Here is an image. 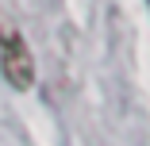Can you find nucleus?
I'll list each match as a JSON object with an SVG mask.
<instances>
[{"instance_id":"obj_1","label":"nucleus","mask_w":150,"mask_h":146,"mask_svg":"<svg viewBox=\"0 0 150 146\" xmlns=\"http://www.w3.org/2000/svg\"><path fill=\"white\" fill-rule=\"evenodd\" d=\"M0 73H4V81L12 89H19V92H27L35 85V58L27 50L23 35L12 31V27H0Z\"/></svg>"}]
</instances>
